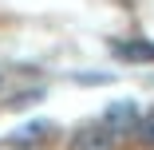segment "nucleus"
<instances>
[{
  "label": "nucleus",
  "instance_id": "obj_1",
  "mask_svg": "<svg viewBox=\"0 0 154 150\" xmlns=\"http://www.w3.org/2000/svg\"><path fill=\"white\" fill-rule=\"evenodd\" d=\"M138 107L134 103H127V99H122V103H111L107 111H103V127L119 138V134H131V130H138Z\"/></svg>",
  "mask_w": 154,
  "mask_h": 150
},
{
  "label": "nucleus",
  "instance_id": "obj_2",
  "mask_svg": "<svg viewBox=\"0 0 154 150\" xmlns=\"http://www.w3.org/2000/svg\"><path fill=\"white\" fill-rule=\"evenodd\" d=\"M71 150H115V134L103 123H87L71 134Z\"/></svg>",
  "mask_w": 154,
  "mask_h": 150
},
{
  "label": "nucleus",
  "instance_id": "obj_3",
  "mask_svg": "<svg viewBox=\"0 0 154 150\" xmlns=\"http://www.w3.org/2000/svg\"><path fill=\"white\" fill-rule=\"evenodd\" d=\"M111 51L127 63H154V44H146V40H115Z\"/></svg>",
  "mask_w": 154,
  "mask_h": 150
},
{
  "label": "nucleus",
  "instance_id": "obj_4",
  "mask_svg": "<svg viewBox=\"0 0 154 150\" xmlns=\"http://www.w3.org/2000/svg\"><path fill=\"white\" fill-rule=\"evenodd\" d=\"M48 134H51L48 123H28V127H20V130L12 134V142H40V138H48Z\"/></svg>",
  "mask_w": 154,
  "mask_h": 150
},
{
  "label": "nucleus",
  "instance_id": "obj_5",
  "mask_svg": "<svg viewBox=\"0 0 154 150\" xmlns=\"http://www.w3.org/2000/svg\"><path fill=\"white\" fill-rule=\"evenodd\" d=\"M138 134H142L146 146H154V111H146V115L138 118Z\"/></svg>",
  "mask_w": 154,
  "mask_h": 150
},
{
  "label": "nucleus",
  "instance_id": "obj_6",
  "mask_svg": "<svg viewBox=\"0 0 154 150\" xmlns=\"http://www.w3.org/2000/svg\"><path fill=\"white\" fill-rule=\"evenodd\" d=\"M0 87H4V75H0Z\"/></svg>",
  "mask_w": 154,
  "mask_h": 150
}]
</instances>
